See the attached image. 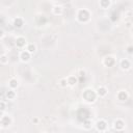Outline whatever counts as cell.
Listing matches in <instances>:
<instances>
[{"instance_id":"obj_1","label":"cell","mask_w":133,"mask_h":133,"mask_svg":"<svg viewBox=\"0 0 133 133\" xmlns=\"http://www.w3.org/2000/svg\"><path fill=\"white\" fill-rule=\"evenodd\" d=\"M77 19L81 23H85L90 19V12L86 8H81L77 12Z\"/></svg>"},{"instance_id":"obj_2","label":"cell","mask_w":133,"mask_h":133,"mask_svg":"<svg viewBox=\"0 0 133 133\" xmlns=\"http://www.w3.org/2000/svg\"><path fill=\"white\" fill-rule=\"evenodd\" d=\"M83 98H84V100H86L87 102H95V100H96V98H97V92L95 91V90H92V89H86V90H84L83 91Z\"/></svg>"},{"instance_id":"obj_3","label":"cell","mask_w":133,"mask_h":133,"mask_svg":"<svg viewBox=\"0 0 133 133\" xmlns=\"http://www.w3.org/2000/svg\"><path fill=\"white\" fill-rule=\"evenodd\" d=\"M11 117L9 115H4V114H1V118H0V125L2 128H6L8 127L9 125H11Z\"/></svg>"},{"instance_id":"obj_4","label":"cell","mask_w":133,"mask_h":133,"mask_svg":"<svg viewBox=\"0 0 133 133\" xmlns=\"http://www.w3.org/2000/svg\"><path fill=\"white\" fill-rule=\"evenodd\" d=\"M19 58L22 62H28L30 59H31V54L27 51V50H23L20 52L19 54Z\"/></svg>"},{"instance_id":"obj_5","label":"cell","mask_w":133,"mask_h":133,"mask_svg":"<svg viewBox=\"0 0 133 133\" xmlns=\"http://www.w3.org/2000/svg\"><path fill=\"white\" fill-rule=\"evenodd\" d=\"M107 127H108V124H107V122H106L105 119H99V121L96 123V128H97V130L100 131V132L106 131Z\"/></svg>"},{"instance_id":"obj_6","label":"cell","mask_w":133,"mask_h":133,"mask_svg":"<svg viewBox=\"0 0 133 133\" xmlns=\"http://www.w3.org/2000/svg\"><path fill=\"white\" fill-rule=\"evenodd\" d=\"M125 127H126V124H125V122L122 118H117L113 123V128L116 131H123L125 129Z\"/></svg>"},{"instance_id":"obj_7","label":"cell","mask_w":133,"mask_h":133,"mask_svg":"<svg viewBox=\"0 0 133 133\" xmlns=\"http://www.w3.org/2000/svg\"><path fill=\"white\" fill-rule=\"evenodd\" d=\"M115 63V58L111 55H107L104 59H103V64L105 66H113Z\"/></svg>"},{"instance_id":"obj_8","label":"cell","mask_w":133,"mask_h":133,"mask_svg":"<svg viewBox=\"0 0 133 133\" xmlns=\"http://www.w3.org/2000/svg\"><path fill=\"white\" fill-rule=\"evenodd\" d=\"M27 45H28V44H27L25 37H23V36H18V37L16 38V46H17V48L23 49V48H24L25 46H27Z\"/></svg>"},{"instance_id":"obj_9","label":"cell","mask_w":133,"mask_h":133,"mask_svg":"<svg viewBox=\"0 0 133 133\" xmlns=\"http://www.w3.org/2000/svg\"><path fill=\"white\" fill-rule=\"evenodd\" d=\"M119 66H121L122 70L127 71V70H129V69L131 68V62H130L129 59L124 58V59H122V60L119 61Z\"/></svg>"},{"instance_id":"obj_10","label":"cell","mask_w":133,"mask_h":133,"mask_svg":"<svg viewBox=\"0 0 133 133\" xmlns=\"http://www.w3.org/2000/svg\"><path fill=\"white\" fill-rule=\"evenodd\" d=\"M96 92H97V96H98V97H100V98H104V97L107 96L108 90H107V88H106L105 86H99L98 89L96 90Z\"/></svg>"},{"instance_id":"obj_11","label":"cell","mask_w":133,"mask_h":133,"mask_svg":"<svg viewBox=\"0 0 133 133\" xmlns=\"http://www.w3.org/2000/svg\"><path fill=\"white\" fill-rule=\"evenodd\" d=\"M116 97H117V100H119L121 102H125L128 100V94L126 90H119L117 92Z\"/></svg>"},{"instance_id":"obj_12","label":"cell","mask_w":133,"mask_h":133,"mask_svg":"<svg viewBox=\"0 0 133 133\" xmlns=\"http://www.w3.org/2000/svg\"><path fill=\"white\" fill-rule=\"evenodd\" d=\"M12 25H14L16 28H21V27L24 25V20H23L21 17H17V18L14 19Z\"/></svg>"},{"instance_id":"obj_13","label":"cell","mask_w":133,"mask_h":133,"mask_svg":"<svg viewBox=\"0 0 133 133\" xmlns=\"http://www.w3.org/2000/svg\"><path fill=\"white\" fill-rule=\"evenodd\" d=\"M52 11H53V14H54V15H56V16H60V15L62 14V11H63V8H62V6H61V5L56 4V5H54V6H53Z\"/></svg>"},{"instance_id":"obj_14","label":"cell","mask_w":133,"mask_h":133,"mask_svg":"<svg viewBox=\"0 0 133 133\" xmlns=\"http://www.w3.org/2000/svg\"><path fill=\"white\" fill-rule=\"evenodd\" d=\"M8 86H9V88L10 89H16L18 86H19V81L16 79V78H11V79H9V81H8Z\"/></svg>"},{"instance_id":"obj_15","label":"cell","mask_w":133,"mask_h":133,"mask_svg":"<svg viewBox=\"0 0 133 133\" xmlns=\"http://www.w3.org/2000/svg\"><path fill=\"white\" fill-rule=\"evenodd\" d=\"M66 79H68V83H69V85H70V86H75V85L77 84V82H78L77 77H76V76H74V75L69 76Z\"/></svg>"},{"instance_id":"obj_16","label":"cell","mask_w":133,"mask_h":133,"mask_svg":"<svg viewBox=\"0 0 133 133\" xmlns=\"http://www.w3.org/2000/svg\"><path fill=\"white\" fill-rule=\"evenodd\" d=\"M5 97L7 98V100H14L16 98V91L14 89H8L6 92H5Z\"/></svg>"},{"instance_id":"obj_17","label":"cell","mask_w":133,"mask_h":133,"mask_svg":"<svg viewBox=\"0 0 133 133\" xmlns=\"http://www.w3.org/2000/svg\"><path fill=\"white\" fill-rule=\"evenodd\" d=\"M26 50H27L30 54H33V53L36 51V46H35L33 43H30V44H28V45L26 46Z\"/></svg>"},{"instance_id":"obj_18","label":"cell","mask_w":133,"mask_h":133,"mask_svg":"<svg viewBox=\"0 0 133 133\" xmlns=\"http://www.w3.org/2000/svg\"><path fill=\"white\" fill-rule=\"evenodd\" d=\"M99 4H100V6H101L103 9H106V8L109 7V5L111 4V2H110L109 0H102V1L99 2Z\"/></svg>"},{"instance_id":"obj_19","label":"cell","mask_w":133,"mask_h":133,"mask_svg":"<svg viewBox=\"0 0 133 133\" xmlns=\"http://www.w3.org/2000/svg\"><path fill=\"white\" fill-rule=\"evenodd\" d=\"M0 63L1 64H7L8 63V56L6 54H2L0 56Z\"/></svg>"},{"instance_id":"obj_20","label":"cell","mask_w":133,"mask_h":133,"mask_svg":"<svg viewBox=\"0 0 133 133\" xmlns=\"http://www.w3.org/2000/svg\"><path fill=\"white\" fill-rule=\"evenodd\" d=\"M58 84H59V86H61V87H66V86L69 85L68 79H66V78H61V79H59Z\"/></svg>"},{"instance_id":"obj_21","label":"cell","mask_w":133,"mask_h":133,"mask_svg":"<svg viewBox=\"0 0 133 133\" xmlns=\"http://www.w3.org/2000/svg\"><path fill=\"white\" fill-rule=\"evenodd\" d=\"M91 121L90 119H85L84 122H83V127H84V129H86V130H89L90 128H91Z\"/></svg>"},{"instance_id":"obj_22","label":"cell","mask_w":133,"mask_h":133,"mask_svg":"<svg viewBox=\"0 0 133 133\" xmlns=\"http://www.w3.org/2000/svg\"><path fill=\"white\" fill-rule=\"evenodd\" d=\"M0 109H1V114H3V112L5 110V102H4V100H2L0 102Z\"/></svg>"},{"instance_id":"obj_23","label":"cell","mask_w":133,"mask_h":133,"mask_svg":"<svg viewBox=\"0 0 133 133\" xmlns=\"http://www.w3.org/2000/svg\"><path fill=\"white\" fill-rule=\"evenodd\" d=\"M126 51H127V53H129V54H133V46H128Z\"/></svg>"},{"instance_id":"obj_24","label":"cell","mask_w":133,"mask_h":133,"mask_svg":"<svg viewBox=\"0 0 133 133\" xmlns=\"http://www.w3.org/2000/svg\"><path fill=\"white\" fill-rule=\"evenodd\" d=\"M32 122H33V123H35V124H37L38 119H37V118H33V119H32Z\"/></svg>"},{"instance_id":"obj_25","label":"cell","mask_w":133,"mask_h":133,"mask_svg":"<svg viewBox=\"0 0 133 133\" xmlns=\"http://www.w3.org/2000/svg\"><path fill=\"white\" fill-rule=\"evenodd\" d=\"M41 133H47V132H41Z\"/></svg>"}]
</instances>
